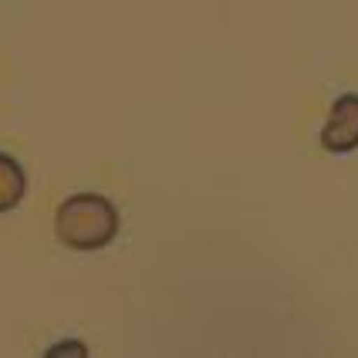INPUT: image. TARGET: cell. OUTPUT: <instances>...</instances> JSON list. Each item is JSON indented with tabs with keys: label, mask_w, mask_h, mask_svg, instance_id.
I'll return each mask as SVG.
<instances>
[{
	"label": "cell",
	"mask_w": 358,
	"mask_h": 358,
	"mask_svg": "<svg viewBox=\"0 0 358 358\" xmlns=\"http://www.w3.org/2000/svg\"><path fill=\"white\" fill-rule=\"evenodd\" d=\"M27 193V173L14 156L0 152V213L17 210L20 199Z\"/></svg>",
	"instance_id": "cell-3"
},
{
	"label": "cell",
	"mask_w": 358,
	"mask_h": 358,
	"mask_svg": "<svg viewBox=\"0 0 358 358\" xmlns=\"http://www.w3.org/2000/svg\"><path fill=\"white\" fill-rule=\"evenodd\" d=\"M321 149L331 156H348L358 149V95L335 99L328 119L321 125Z\"/></svg>",
	"instance_id": "cell-2"
},
{
	"label": "cell",
	"mask_w": 358,
	"mask_h": 358,
	"mask_svg": "<svg viewBox=\"0 0 358 358\" xmlns=\"http://www.w3.org/2000/svg\"><path fill=\"white\" fill-rule=\"evenodd\" d=\"M119 234V210L101 193H75L55 213V237L78 254H95Z\"/></svg>",
	"instance_id": "cell-1"
}]
</instances>
